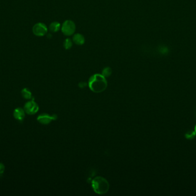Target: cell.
Wrapping results in <instances>:
<instances>
[{"label": "cell", "instance_id": "9c48e42d", "mask_svg": "<svg viewBox=\"0 0 196 196\" xmlns=\"http://www.w3.org/2000/svg\"><path fill=\"white\" fill-rule=\"evenodd\" d=\"M73 40H74V42L78 44H83L84 43V38L83 37H81L80 35H76L74 37V38H73Z\"/></svg>", "mask_w": 196, "mask_h": 196}, {"label": "cell", "instance_id": "3957f363", "mask_svg": "<svg viewBox=\"0 0 196 196\" xmlns=\"http://www.w3.org/2000/svg\"><path fill=\"white\" fill-rule=\"evenodd\" d=\"M24 109L27 114L32 115L36 113L38 111L39 107L36 102L34 101V99H32L25 104Z\"/></svg>", "mask_w": 196, "mask_h": 196}, {"label": "cell", "instance_id": "4fadbf2b", "mask_svg": "<svg viewBox=\"0 0 196 196\" xmlns=\"http://www.w3.org/2000/svg\"><path fill=\"white\" fill-rule=\"evenodd\" d=\"M71 42L69 40V39H68V40H67L66 41H65V47H66V48H70L71 47V45H72V44H71Z\"/></svg>", "mask_w": 196, "mask_h": 196}, {"label": "cell", "instance_id": "ba28073f", "mask_svg": "<svg viewBox=\"0 0 196 196\" xmlns=\"http://www.w3.org/2000/svg\"><path fill=\"white\" fill-rule=\"evenodd\" d=\"M22 96L27 100H30L32 98V93L30 91L29 89L24 88L23 89L21 92Z\"/></svg>", "mask_w": 196, "mask_h": 196}, {"label": "cell", "instance_id": "5b68a950", "mask_svg": "<svg viewBox=\"0 0 196 196\" xmlns=\"http://www.w3.org/2000/svg\"><path fill=\"white\" fill-rule=\"evenodd\" d=\"M33 32L38 37L44 36L47 32V27L43 23H37L33 28Z\"/></svg>", "mask_w": 196, "mask_h": 196}, {"label": "cell", "instance_id": "8fae6325", "mask_svg": "<svg viewBox=\"0 0 196 196\" xmlns=\"http://www.w3.org/2000/svg\"><path fill=\"white\" fill-rule=\"evenodd\" d=\"M111 73V69H109V68H106L104 70H103V75L104 77H108L109 76Z\"/></svg>", "mask_w": 196, "mask_h": 196}, {"label": "cell", "instance_id": "52a82bcc", "mask_svg": "<svg viewBox=\"0 0 196 196\" xmlns=\"http://www.w3.org/2000/svg\"><path fill=\"white\" fill-rule=\"evenodd\" d=\"M25 110L21 108H17L13 112V116L18 121H21L25 117Z\"/></svg>", "mask_w": 196, "mask_h": 196}, {"label": "cell", "instance_id": "277c9868", "mask_svg": "<svg viewBox=\"0 0 196 196\" xmlns=\"http://www.w3.org/2000/svg\"><path fill=\"white\" fill-rule=\"evenodd\" d=\"M57 118H58V116L56 115H50L47 113H43L37 117V120L40 123L47 125V124L50 123L52 121L56 120Z\"/></svg>", "mask_w": 196, "mask_h": 196}, {"label": "cell", "instance_id": "5bb4252c", "mask_svg": "<svg viewBox=\"0 0 196 196\" xmlns=\"http://www.w3.org/2000/svg\"></svg>", "mask_w": 196, "mask_h": 196}, {"label": "cell", "instance_id": "8992f818", "mask_svg": "<svg viewBox=\"0 0 196 196\" xmlns=\"http://www.w3.org/2000/svg\"><path fill=\"white\" fill-rule=\"evenodd\" d=\"M75 30V25L71 21H67L63 25L62 31L66 35H71Z\"/></svg>", "mask_w": 196, "mask_h": 196}, {"label": "cell", "instance_id": "7a4b0ae2", "mask_svg": "<svg viewBox=\"0 0 196 196\" xmlns=\"http://www.w3.org/2000/svg\"><path fill=\"white\" fill-rule=\"evenodd\" d=\"M92 186L95 193L99 195H103L108 192L109 183L105 178L102 177H97L93 180Z\"/></svg>", "mask_w": 196, "mask_h": 196}, {"label": "cell", "instance_id": "30bf717a", "mask_svg": "<svg viewBox=\"0 0 196 196\" xmlns=\"http://www.w3.org/2000/svg\"><path fill=\"white\" fill-rule=\"evenodd\" d=\"M50 29L52 32H56L60 28V24L58 22H53L50 25Z\"/></svg>", "mask_w": 196, "mask_h": 196}, {"label": "cell", "instance_id": "6da1fadb", "mask_svg": "<svg viewBox=\"0 0 196 196\" xmlns=\"http://www.w3.org/2000/svg\"><path fill=\"white\" fill-rule=\"evenodd\" d=\"M89 87L95 93L103 92L107 86V82L104 77L100 74H95L92 76L89 81Z\"/></svg>", "mask_w": 196, "mask_h": 196}, {"label": "cell", "instance_id": "7c38bea8", "mask_svg": "<svg viewBox=\"0 0 196 196\" xmlns=\"http://www.w3.org/2000/svg\"><path fill=\"white\" fill-rule=\"evenodd\" d=\"M5 171V166L3 163H0V175L2 174Z\"/></svg>", "mask_w": 196, "mask_h": 196}]
</instances>
